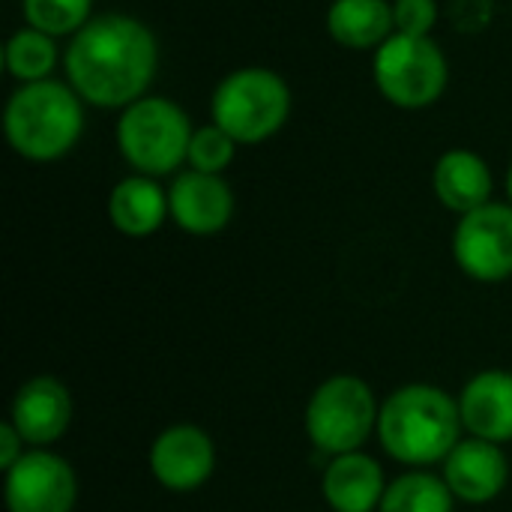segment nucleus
I'll list each match as a JSON object with an SVG mask.
<instances>
[{"instance_id": "nucleus-10", "label": "nucleus", "mask_w": 512, "mask_h": 512, "mask_svg": "<svg viewBox=\"0 0 512 512\" xmlns=\"http://www.w3.org/2000/svg\"><path fill=\"white\" fill-rule=\"evenodd\" d=\"M216 468V447L210 435L198 426L165 429L150 450V471L168 492L201 489Z\"/></svg>"}, {"instance_id": "nucleus-9", "label": "nucleus", "mask_w": 512, "mask_h": 512, "mask_svg": "<svg viewBox=\"0 0 512 512\" xmlns=\"http://www.w3.org/2000/svg\"><path fill=\"white\" fill-rule=\"evenodd\" d=\"M3 498L9 512H72L78 480L66 459L33 450L6 471Z\"/></svg>"}, {"instance_id": "nucleus-19", "label": "nucleus", "mask_w": 512, "mask_h": 512, "mask_svg": "<svg viewBox=\"0 0 512 512\" xmlns=\"http://www.w3.org/2000/svg\"><path fill=\"white\" fill-rule=\"evenodd\" d=\"M453 498L444 477L414 471L387 486L378 512H453Z\"/></svg>"}, {"instance_id": "nucleus-11", "label": "nucleus", "mask_w": 512, "mask_h": 512, "mask_svg": "<svg viewBox=\"0 0 512 512\" xmlns=\"http://www.w3.org/2000/svg\"><path fill=\"white\" fill-rule=\"evenodd\" d=\"M171 219L195 237L219 234L234 216V192L222 174L183 171L168 189Z\"/></svg>"}, {"instance_id": "nucleus-24", "label": "nucleus", "mask_w": 512, "mask_h": 512, "mask_svg": "<svg viewBox=\"0 0 512 512\" xmlns=\"http://www.w3.org/2000/svg\"><path fill=\"white\" fill-rule=\"evenodd\" d=\"M21 456H24V438L18 435L12 423H3L0 426V468L9 471Z\"/></svg>"}, {"instance_id": "nucleus-3", "label": "nucleus", "mask_w": 512, "mask_h": 512, "mask_svg": "<svg viewBox=\"0 0 512 512\" xmlns=\"http://www.w3.org/2000/svg\"><path fill=\"white\" fill-rule=\"evenodd\" d=\"M84 129L81 96L72 84L36 81L21 84L6 102L3 132L9 147L30 162H54L66 156Z\"/></svg>"}, {"instance_id": "nucleus-4", "label": "nucleus", "mask_w": 512, "mask_h": 512, "mask_svg": "<svg viewBox=\"0 0 512 512\" xmlns=\"http://www.w3.org/2000/svg\"><path fill=\"white\" fill-rule=\"evenodd\" d=\"M210 114L237 144H261L288 123L291 90L273 69H234L213 90Z\"/></svg>"}, {"instance_id": "nucleus-23", "label": "nucleus", "mask_w": 512, "mask_h": 512, "mask_svg": "<svg viewBox=\"0 0 512 512\" xmlns=\"http://www.w3.org/2000/svg\"><path fill=\"white\" fill-rule=\"evenodd\" d=\"M393 21H396V33L429 36L438 21V3L435 0H393Z\"/></svg>"}, {"instance_id": "nucleus-17", "label": "nucleus", "mask_w": 512, "mask_h": 512, "mask_svg": "<svg viewBox=\"0 0 512 512\" xmlns=\"http://www.w3.org/2000/svg\"><path fill=\"white\" fill-rule=\"evenodd\" d=\"M171 216L168 192L144 174L120 180L108 195V219L126 237H150Z\"/></svg>"}, {"instance_id": "nucleus-25", "label": "nucleus", "mask_w": 512, "mask_h": 512, "mask_svg": "<svg viewBox=\"0 0 512 512\" xmlns=\"http://www.w3.org/2000/svg\"><path fill=\"white\" fill-rule=\"evenodd\" d=\"M507 195H510V204H512V168H510V174H507Z\"/></svg>"}, {"instance_id": "nucleus-6", "label": "nucleus", "mask_w": 512, "mask_h": 512, "mask_svg": "<svg viewBox=\"0 0 512 512\" xmlns=\"http://www.w3.org/2000/svg\"><path fill=\"white\" fill-rule=\"evenodd\" d=\"M378 405L366 381L336 375L324 381L306 405V435L327 456L357 453L378 429Z\"/></svg>"}, {"instance_id": "nucleus-20", "label": "nucleus", "mask_w": 512, "mask_h": 512, "mask_svg": "<svg viewBox=\"0 0 512 512\" xmlns=\"http://www.w3.org/2000/svg\"><path fill=\"white\" fill-rule=\"evenodd\" d=\"M3 60H6L9 75L18 78L21 84L45 81V78H51V69L57 63L54 36H48L36 27H24L9 36V42L3 48Z\"/></svg>"}, {"instance_id": "nucleus-2", "label": "nucleus", "mask_w": 512, "mask_h": 512, "mask_svg": "<svg viewBox=\"0 0 512 512\" xmlns=\"http://www.w3.org/2000/svg\"><path fill=\"white\" fill-rule=\"evenodd\" d=\"M462 432V411L432 384H408L390 393L378 411V438L390 459L402 465H435L444 462Z\"/></svg>"}, {"instance_id": "nucleus-13", "label": "nucleus", "mask_w": 512, "mask_h": 512, "mask_svg": "<svg viewBox=\"0 0 512 512\" xmlns=\"http://www.w3.org/2000/svg\"><path fill=\"white\" fill-rule=\"evenodd\" d=\"M507 477L510 465L501 444L483 438L459 441L444 459V483L465 504H486L498 498L507 486Z\"/></svg>"}, {"instance_id": "nucleus-21", "label": "nucleus", "mask_w": 512, "mask_h": 512, "mask_svg": "<svg viewBox=\"0 0 512 512\" xmlns=\"http://www.w3.org/2000/svg\"><path fill=\"white\" fill-rule=\"evenodd\" d=\"M27 27L48 36H75L93 15V0H24Z\"/></svg>"}, {"instance_id": "nucleus-16", "label": "nucleus", "mask_w": 512, "mask_h": 512, "mask_svg": "<svg viewBox=\"0 0 512 512\" xmlns=\"http://www.w3.org/2000/svg\"><path fill=\"white\" fill-rule=\"evenodd\" d=\"M384 471L366 453L333 456L324 471V498L336 512H375L384 501Z\"/></svg>"}, {"instance_id": "nucleus-5", "label": "nucleus", "mask_w": 512, "mask_h": 512, "mask_svg": "<svg viewBox=\"0 0 512 512\" xmlns=\"http://www.w3.org/2000/svg\"><path fill=\"white\" fill-rule=\"evenodd\" d=\"M192 135L195 129L186 111L165 96H141L117 120V147L144 177L177 171L189 159Z\"/></svg>"}, {"instance_id": "nucleus-15", "label": "nucleus", "mask_w": 512, "mask_h": 512, "mask_svg": "<svg viewBox=\"0 0 512 512\" xmlns=\"http://www.w3.org/2000/svg\"><path fill=\"white\" fill-rule=\"evenodd\" d=\"M492 186V171L474 150H447L432 171V189L438 201L459 216L486 207L492 201Z\"/></svg>"}, {"instance_id": "nucleus-1", "label": "nucleus", "mask_w": 512, "mask_h": 512, "mask_svg": "<svg viewBox=\"0 0 512 512\" xmlns=\"http://www.w3.org/2000/svg\"><path fill=\"white\" fill-rule=\"evenodd\" d=\"M66 78L72 90L99 108H126L138 102L159 66L153 30L123 12L90 18L66 45Z\"/></svg>"}, {"instance_id": "nucleus-22", "label": "nucleus", "mask_w": 512, "mask_h": 512, "mask_svg": "<svg viewBox=\"0 0 512 512\" xmlns=\"http://www.w3.org/2000/svg\"><path fill=\"white\" fill-rule=\"evenodd\" d=\"M237 153V141L216 123L195 129L192 144H189V168L201 174H222Z\"/></svg>"}, {"instance_id": "nucleus-14", "label": "nucleus", "mask_w": 512, "mask_h": 512, "mask_svg": "<svg viewBox=\"0 0 512 512\" xmlns=\"http://www.w3.org/2000/svg\"><path fill=\"white\" fill-rule=\"evenodd\" d=\"M462 426L483 441H512V375L510 372H480L468 381L459 399Z\"/></svg>"}, {"instance_id": "nucleus-8", "label": "nucleus", "mask_w": 512, "mask_h": 512, "mask_svg": "<svg viewBox=\"0 0 512 512\" xmlns=\"http://www.w3.org/2000/svg\"><path fill=\"white\" fill-rule=\"evenodd\" d=\"M456 264L477 282H504L512 276V204L465 213L453 234Z\"/></svg>"}, {"instance_id": "nucleus-7", "label": "nucleus", "mask_w": 512, "mask_h": 512, "mask_svg": "<svg viewBox=\"0 0 512 512\" xmlns=\"http://www.w3.org/2000/svg\"><path fill=\"white\" fill-rule=\"evenodd\" d=\"M375 84L381 96L399 108H426L447 90V57L432 42V36L393 33L375 51Z\"/></svg>"}, {"instance_id": "nucleus-18", "label": "nucleus", "mask_w": 512, "mask_h": 512, "mask_svg": "<svg viewBox=\"0 0 512 512\" xmlns=\"http://www.w3.org/2000/svg\"><path fill=\"white\" fill-rule=\"evenodd\" d=\"M327 30L330 36L351 48L369 51L381 48L393 33V3L390 0H333L327 9Z\"/></svg>"}, {"instance_id": "nucleus-12", "label": "nucleus", "mask_w": 512, "mask_h": 512, "mask_svg": "<svg viewBox=\"0 0 512 512\" xmlns=\"http://www.w3.org/2000/svg\"><path fill=\"white\" fill-rule=\"evenodd\" d=\"M9 423L18 429L24 444L42 450L63 438V432L69 429L72 396L57 378H33L15 393Z\"/></svg>"}]
</instances>
